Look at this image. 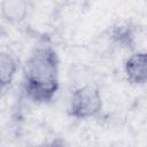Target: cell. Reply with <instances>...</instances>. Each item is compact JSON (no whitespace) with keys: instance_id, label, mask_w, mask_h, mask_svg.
Returning a JSON list of instances; mask_svg holds the SVG:
<instances>
[{"instance_id":"6da1fadb","label":"cell","mask_w":147,"mask_h":147,"mask_svg":"<svg viewBox=\"0 0 147 147\" xmlns=\"http://www.w3.org/2000/svg\"><path fill=\"white\" fill-rule=\"evenodd\" d=\"M59 56L49 45L38 46L26 59L23 68V88L26 96L36 103H48L59 86Z\"/></svg>"},{"instance_id":"7a4b0ae2","label":"cell","mask_w":147,"mask_h":147,"mask_svg":"<svg viewBox=\"0 0 147 147\" xmlns=\"http://www.w3.org/2000/svg\"><path fill=\"white\" fill-rule=\"evenodd\" d=\"M102 109L100 91L94 86H82L75 90L69 101L68 113L76 119H88L98 116Z\"/></svg>"},{"instance_id":"3957f363","label":"cell","mask_w":147,"mask_h":147,"mask_svg":"<svg viewBox=\"0 0 147 147\" xmlns=\"http://www.w3.org/2000/svg\"><path fill=\"white\" fill-rule=\"evenodd\" d=\"M127 80L134 85H144L147 80V56L145 52H136L124 64Z\"/></svg>"},{"instance_id":"277c9868","label":"cell","mask_w":147,"mask_h":147,"mask_svg":"<svg viewBox=\"0 0 147 147\" xmlns=\"http://www.w3.org/2000/svg\"><path fill=\"white\" fill-rule=\"evenodd\" d=\"M29 5L25 1L20 0H8L1 2V14L2 16L13 23L21 22L25 18L28 14Z\"/></svg>"},{"instance_id":"5b68a950","label":"cell","mask_w":147,"mask_h":147,"mask_svg":"<svg viewBox=\"0 0 147 147\" xmlns=\"http://www.w3.org/2000/svg\"><path fill=\"white\" fill-rule=\"evenodd\" d=\"M17 71V62L15 57L7 53H0V84L7 87L15 77Z\"/></svg>"},{"instance_id":"8992f818","label":"cell","mask_w":147,"mask_h":147,"mask_svg":"<svg viewBox=\"0 0 147 147\" xmlns=\"http://www.w3.org/2000/svg\"><path fill=\"white\" fill-rule=\"evenodd\" d=\"M113 37L119 42V44H130V39H132V33L130 31V28L127 25H123L119 24L118 26L114 28V32H113Z\"/></svg>"},{"instance_id":"52a82bcc","label":"cell","mask_w":147,"mask_h":147,"mask_svg":"<svg viewBox=\"0 0 147 147\" xmlns=\"http://www.w3.org/2000/svg\"><path fill=\"white\" fill-rule=\"evenodd\" d=\"M34 147H65V142L62 139L56 138V139H53L51 141H45L42 144H39Z\"/></svg>"}]
</instances>
